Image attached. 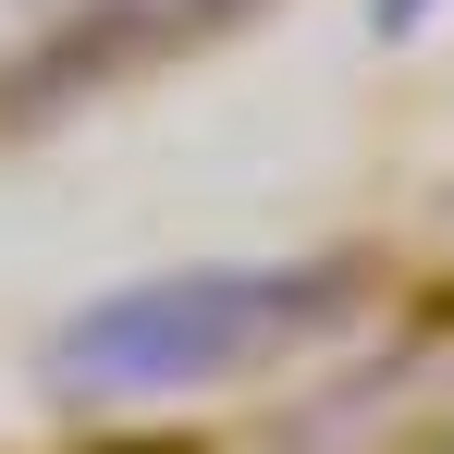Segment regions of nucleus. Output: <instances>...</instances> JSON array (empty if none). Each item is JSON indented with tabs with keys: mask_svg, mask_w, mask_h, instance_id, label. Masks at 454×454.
Segmentation results:
<instances>
[{
	"mask_svg": "<svg viewBox=\"0 0 454 454\" xmlns=\"http://www.w3.org/2000/svg\"><path fill=\"white\" fill-rule=\"evenodd\" d=\"M442 12H454V0H369V25H380V37H430Z\"/></svg>",
	"mask_w": 454,
	"mask_h": 454,
	"instance_id": "7ed1b4c3",
	"label": "nucleus"
},
{
	"mask_svg": "<svg viewBox=\"0 0 454 454\" xmlns=\"http://www.w3.org/2000/svg\"><path fill=\"white\" fill-rule=\"evenodd\" d=\"M233 12H258V0H86L74 25H62L50 62H86L74 86H98V74H123V62H148V50H172V37L233 25Z\"/></svg>",
	"mask_w": 454,
	"mask_h": 454,
	"instance_id": "f03ea898",
	"label": "nucleus"
},
{
	"mask_svg": "<svg viewBox=\"0 0 454 454\" xmlns=\"http://www.w3.org/2000/svg\"><path fill=\"white\" fill-rule=\"evenodd\" d=\"M356 307H369L356 258H197V270H148V283L86 295L37 344V380L62 405H172V393H209V380L332 344Z\"/></svg>",
	"mask_w": 454,
	"mask_h": 454,
	"instance_id": "f257e3e1",
	"label": "nucleus"
}]
</instances>
